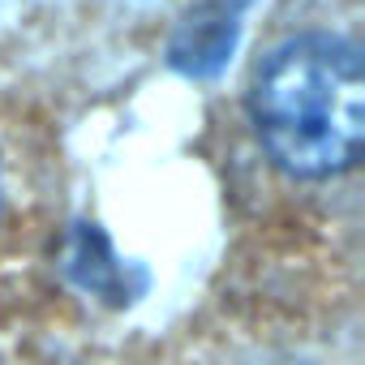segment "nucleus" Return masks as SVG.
Returning <instances> with one entry per match:
<instances>
[{
  "instance_id": "f257e3e1",
  "label": "nucleus",
  "mask_w": 365,
  "mask_h": 365,
  "mask_svg": "<svg viewBox=\"0 0 365 365\" xmlns=\"http://www.w3.org/2000/svg\"><path fill=\"white\" fill-rule=\"evenodd\" d=\"M250 120L284 172L305 180L348 172L365 142L361 48L339 35L284 39L254 69Z\"/></svg>"
},
{
  "instance_id": "f03ea898",
  "label": "nucleus",
  "mask_w": 365,
  "mask_h": 365,
  "mask_svg": "<svg viewBox=\"0 0 365 365\" xmlns=\"http://www.w3.org/2000/svg\"><path fill=\"white\" fill-rule=\"evenodd\" d=\"M69 271H73V279H78L82 288H91V292H99V297H108V301H116V305L133 301V288L125 284V267L112 258L108 241H103L95 228H78L73 254H69Z\"/></svg>"
},
{
  "instance_id": "7ed1b4c3",
  "label": "nucleus",
  "mask_w": 365,
  "mask_h": 365,
  "mask_svg": "<svg viewBox=\"0 0 365 365\" xmlns=\"http://www.w3.org/2000/svg\"><path fill=\"white\" fill-rule=\"evenodd\" d=\"M0 207H5V172H0Z\"/></svg>"
}]
</instances>
